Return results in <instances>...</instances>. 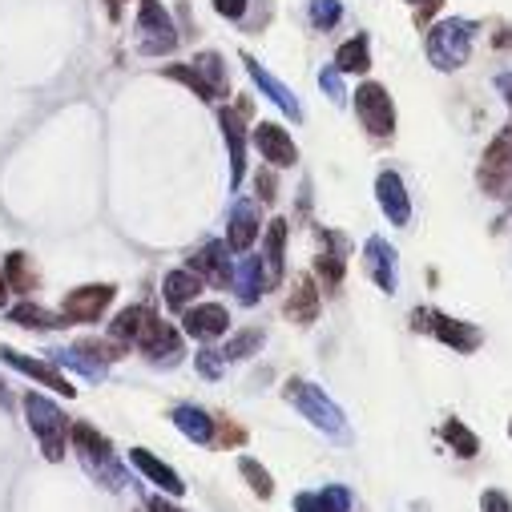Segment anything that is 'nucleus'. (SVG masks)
<instances>
[{
    "label": "nucleus",
    "instance_id": "obj_46",
    "mask_svg": "<svg viewBox=\"0 0 512 512\" xmlns=\"http://www.w3.org/2000/svg\"><path fill=\"white\" fill-rule=\"evenodd\" d=\"M508 432H512V424H508Z\"/></svg>",
    "mask_w": 512,
    "mask_h": 512
},
{
    "label": "nucleus",
    "instance_id": "obj_7",
    "mask_svg": "<svg viewBox=\"0 0 512 512\" xmlns=\"http://www.w3.org/2000/svg\"><path fill=\"white\" fill-rule=\"evenodd\" d=\"M109 359H117V343H97V339L49 351V363L73 367V371H81V375H85V379H93V383H101V379L109 375Z\"/></svg>",
    "mask_w": 512,
    "mask_h": 512
},
{
    "label": "nucleus",
    "instance_id": "obj_36",
    "mask_svg": "<svg viewBox=\"0 0 512 512\" xmlns=\"http://www.w3.org/2000/svg\"><path fill=\"white\" fill-rule=\"evenodd\" d=\"M194 363H198V371H202L206 379H218V375H222V367H226L222 351H202V355H198Z\"/></svg>",
    "mask_w": 512,
    "mask_h": 512
},
{
    "label": "nucleus",
    "instance_id": "obj_15",
    "mask_svg": "<svg viewBox=\"0 0 512 512\" xmlns=\"http://www.w3.org/2000/svg\"><path fill=\"white\" fill-rule=\"evenodd\" d=\"M480 182H484V190H492V194H500V190L512 182V134H500V138L488 146L484 166H480Z\"/></svg>",
    "mask_w": 512,
    "mask_h": 512
},
{
    "label": "nucleus",
    "instance_id": "obj_22",
    "mask_svg": "<svg viewBox=\"0 0 512 512\" xmlns=\"http://www.w3.org/2000/svg\"><path fill=\"white\" fill-rule=\"evenodd\" d=\"M283 242H287V218H275L267 226V242H263V275H267V287H279L283 283Z\"/></svg>",
    "mask_w": 512,
    "mask_h": 512
},
{
    "label": "nucleus",
    "instance_id": "obj_3",
    "mask_svg": "<svg viewBox=\"0 0 512 512\" xmlns=\"http://www.w3.org/2000/svg\"><path fill=\"white\" fill-rule=\"evenodd\" d=\"M319 432H327V436H347V420H343V412H339V404L331 400V396H323V388H315V383H303V379H291L287 383V392H283Z\"/></svg>",
    "mask_w": 512,
    "mask_h": 512
},
{
    "label": "nucleus",
    "instance_id": "obj_10",
    "mask_svg": "<svg viewBox=\"0 0 512 512\" xmlns=\"http://www.w3.org/2000/svg\"><path fill=\"white\" fill-rule=\"evenodd\" d=\"M363 254H367V275L375 279V287H379V291H388V295H396V287H400V259H396V246H388L383 238H367Z\"/></svg>",
    "mask_w": 512,
    "mask_h": 512
},
{
    "label": "nucleus",
    "instance_id": "obj_32",
    "mask_svg": "<svg viewBox=\"0 0 512 512\" xmlns=\"http://www.w3.org/2000/svg\"><path fill=\"white\" fill-rule=\"evenodd\" d=\"M238 468H242V476L250 480V488H254V492H259L263 500H271L275 484H271V472H267V468H263L259 460H250V456H242V460H238Z\"/></svg>",
    "mask_w": 512,
    "mask_h": 512
},
{
    "label": "nucleus",
    "instance_id": "obj_40",
    "mask_svg": "<svg viewBox=\"0 0 512 512\" xmlns=\"http://www.w3.org/2000/svg\"><path fill=\"white\" fill-rule=\"evenodd\" d=\"M150 512H182V508H174V504H166L162 496H154V500H150Z\"/></svg>",
    "mask_w": 512,
    "mask_h": 512
},
{
    "label": "nucleus",
    "instance_id": "obj_6",
    "mask_svg": "<svg viewBox=\"0 0 512 512\" xmlns=\"http://www.w3.org/2000/svg\"><path fill=\"white\" fill-rule=\"evenodd\" d=\"M166 77L190 85L202 101H218V97H226V89H230V81H226V65H222L218 53H198L190 65H170Z\"/></svg>",
    "mask_w": 512,
    "mask_h": 512
},
{
    "label": "nucleus",
    "instance_id": "obj_39",
    "mask_svg": "<svg viewBox=\"0 0 512 512\" xmlns=\"http://www.w3.org/2000/svg\"><path fill=\"white\" fill-rule=\"evenodd\" d=\"M259 186H263V202H271V198H275V178H271V174H263V178H259Z\"/></svg>",
    "mask_w": 512,
    "mask_h": 512
},
{
    "label": "nucleus",
    "instance_id": "obj_14",
    "mask_svg": "<svg viewBox=\"0 0 512 512\" xmlns=\"http://www.w3.org/2000/svg\"><path fill=\"white\" fill-rule=\"evenodd\" d=\"M230 246L226 242H210V246H202L194 259H190V271L202 279V283H214V287H226V283H234V267H230Z\"/></svg>",
    "mask_w": 512,
    "mask_h": 512
},
{
    "label": "nucleus",
    "instance_id": "obj_29",
    "mask_svg": "<svg viewBox=\"0 0 512 512\" xmlns=\"http://www.w3.org/2000/svg\"><path fill=\"white\" fill-rule=\"evenodd\" d=\"M335 69H339V73H367V69H371L367 37H355V41L339 45V53H335Z\"/></svg>",
    "mask_w": 512,
    "mask_h": 512
},
{
    "label": "nucleus",
    "instance_id": "obj_17",
    "mask_svg": "<svg viewBox=\"0 0 512 512\" xmlns=\"http://www.w3.org/2000/svg\"><path fill=\"white\" fill-rule=\"evenodd\" d=\"M242 113H246V105H238V109H222V113H218V121H222V138H226V146H230V186H238V182H242V170H246Z\"/></svg>",
    "mask_w": 512,
    "mask_h": 512
},
{
    "label": "nucleus",
    "instance_id": "obj_24",
    "mask_svg": "<svg viewBox=\"0 0 512 512\" xmlns=\"http://www.w3.org/2000/svg\"><path fill=\"white\" fill-rule=\"evenodd\" d=\"M130 460H134V464H138V468H142V472H146V476H150V480H154L162 492H170V496H182V492H186L182 476H178L170 464H162L158 456H150L146 448H134V452H130Z\"/></svg>",
    "mask_w": 512,
    "mask_h": 512
},
{
    "label": "nucleus",
    "instance_id": "obj_35",
    "mask_svg": "<svg viewBox=\"0 0 512 512\" xmlns=\"http://www.w3.org/2000/svg\"><path fill=\"white\" fill-rule=\"evenodd\" d=\"M319 85L331 93V101H347V89H343V73H339L335 65H327V69L319 73Z\"/></svg>",
    "mask_w": 512,
    "mask_h": 512
},
{
    "label": "nucleus",
    "instance_id": "obj_41",
    "mask_svg": "<svg viewBox=\"0 0 512 512\" xmlns=\"http://www.w3.org/2000/svg\"><path fill=\"white\" fill-rule=\"evenodd\" d=\"M496 85H500V89H504V97H508V105H512V73H504V77H500V81H496Z\"/></svg>",
    "mask_w": 512,
    "mask_h": 512
},
{
    "label": "nucleus",
    "instance_id": "obj_5",
    "mask_svg": "<svg viewBox=\"0 0 512 512\" xmlns=\"http://www.w3.org/2000/svg\"><path fill=\"white\" fill-rule=\"evenodd\" d=\"M134 45L146 57H162L178 49V29L170 21V13L162 9V0H142L138 21H134Z\"/></svg>",
    "mask_w": 512,
    "mask_h": 512
},
{
    "label": "nucleus",
    "instance_id": "obj_38",
    "mask_svg": "<svg viewBox=\"0 0 512 512\" xmlns=\"http://www.w3.org/2000/svg\"><path fill=\"white\" fill-rule=\"evenodd\" d=\"M480 508H484V512H512V504H508V496H504V492H484Z\"/></svg>",
    "mask_w": 512,
    "mask_h": 512
},
{
    "label": "nucleus",
    "instance_id": "obj_12",
    "mask_svg": "<svg viewBox=\"0 0 512 512\" xmlns=\"http://www.w3.org/2000/svg\"><path fill=\"white\" fill-rule=\"evenodd\" d=\"M375 194H379V210L388 214L392 226H408L412 222V202H408V190H404L396 170H383L375 178Z\"/></svg>",
    "mask_w": 512,
    "mask_h": 512
},
{
    "label": "nucleus",
    "instance_id": "obj_23",
    "mask_svg": "<svg viewBox=\"0 0 512 512\" xmlns=\"http://www.w3.org/2000/svg\"><path fill=\"white\" fill-rule=\"evenodd\" d=\"M263 287H267V275H263V259H246L234 267V291H238V299L250 307V303H259L263 299Z\"/></svg>",
    "mask_w": 512,
    "mask_h": 512
},
{
    "label": "nucleus",
    "instance_id": "obj_26",
    "mask_svg": "<svg viewBox=\"0 0 512 512\" xmlns=\"http://www.w3.org/2000/svg\"><path fill=\"white\" fill-rule=\"evenodd\" d=\"M174 424H178V432L190 436L194 444H210V440H214V420H210L202 408H194V404H178V408H174Z\"/></svg>",
    "mask_w": 512,
    "mask_h": 512
},
{
    "label": "nucleus",
    "instance_id": "obj_34",
    "mask_svg": "<svg viewBox=\"0 0 512 512\" xmlns=\"http://www.w3.org/2000/svg\"><path fill=\"white\" fill-rule=\"evenodd\" d=\"M254 347H263V331H242V335H234V339L222 347V359H242V355L254 351Z\"/></svg>",
    "mask_w": 512,
    "mask_h": 512
},
{
    "label": "nucleus",
    "instance_id": "obj_20",
    "mask_svg": "<svg viewBox=\"0 0 512 512\" xmlns=\"http://www.w3.org/2000/svg\"><path fill=\"white\" fill-rule=\"evenodd\" d=\"M428 319L432 323H424V327H432L440 343H448L456 351H476L480 347V331L472 323H460V319H448V315H436V311H428Z\"/></svg>",
    "mask_w": 512,
    "mask_h": 512
},
{
    "label": "nucleus",
    "instance_id": "obj_8",
    "mask_svg": "<svg viewBox=\"0 0 512 512\" xmlns=\"http://www.w3.org/2000/svg\"><path fill=\"white\" fill-rule=\"evenodd\" d=\"M355 113H359L363 130H367L371 138H392V130H396V109H392V97H388V89H383V85H375V81L359 85V89H355Z\"/></svg>",
    "mask_w": 512,
    "mask_h": 512
},
{
    "label": "nucleus",
    "instance_id": "obj_25",
    "mask_svg": "<svg viewBox=\"0 0 512 512\" xmlns=\"http://www.w3.org/2000/svg\"><path fill=\"white\" fill-rule=\"evenodd\" d=\"M162 291H166V303L174 307V311H186L198 295H202V279L186 267V271H170L166 275V283H162Z\"/></svg>",
    "mask_w": 512,
    "mask_h": 512
},
{
    "label": "nucleus",
    "instance_id": "obj_42",
    "mask_svg": "<svg viewBox=\"0 0 512 512\" xmlns=\"http://www.w3.org/2000/svg\"><path fill=\"white\" fill-rule=\"evenodd\" d=\"M412 5H424V13H436V9H440V0H412Z\"/></svg>",
    "mask_w": 512,
    "mask_h": 512
},
{
    "label": "nucleus",
    "instance_id": "obj_44",
    "mask_svg": "<svg viewBox=\"0 0 512 512\" xmlns=\"http://www.w3.org/2000/svg\"><path fill=\"white\" fill-rule=\"evenodd\" d=\"M5 299H9V283H5V275H0V307H5Z\"/></svg>",
    "mask_w": 512,
    "mask_h": 512
},
{
    "label": "nucleus",
    "instance_id": "obj_27",
    "mask_svg": "<svg viewBox=\"0 0 512 512\" xmlns=\"http://www.w3.org/2000/svg\"><path fill=\"white\" fill-rule=\"evenodd\" d=\"M287 315L295 323H315V315H319V291H315V283L307 275L295 279V291L287 299Z\"/></svg>",
    "mask_w": 512,
    "mask_h": 512
},
{
    "label": "nucleus",
    "instance_id": "obj_30",
    "mask_svg": "<svg viewBox=\"0 0 512 512\" xmlns=\"http://www.w3.org/2000/svg\"><path fill=\"white\" fill-rule=\"evenodd\" d=\"M5 283L13 291H25V295L37 291V271H29V254H9L5 259Z\"/></svg>",
    "mask_w": 512,
    "mask_h": 512
},
{
    "label": "nucleus",
    "instance_id": "obj_18",
    "mask_svg": "<svg viewBox=\"0 0 512 512\" xmlns=\"http://www.w3.org/2000/svg\"><path fill=\"white\" fill-rule=\"evenodd\" d=\"M182 327H186V335H194V339H218V335H226V327H230V311H226L222 303H202V307H190V311L182 315Z\"/></svg>",
    "mask_w": 512,
    "mask_h": 512
},
{
    "label": "nucleus",
    "instance_id": "obj_9",
    "mask_svg": "<svg viewBox=\"0 0 512 512\" xmlns=\"http://www.w3.org/2000/svg\"><path fill=\"white\" fill-rule=\"evenodd\" d=\"M113 287L109 283H97V287H77V291H69L65 295V303H61V315H65V323H93V319H101L105 315V307L113 303Z\"/></svg>",
    "mask_w": 512,
    "mask_h": 512
},
{
    "label": "nucleus",
    "instance_id": "obj_11",
    "mask_svg": "<svg viewBox=\"0 0 512 512\" xmlns=\"http://www.w3.org/2000/svg\"><path fill=\"white\" fill-rule=\"evenodd\" d=\"M254 146H259L263 162H271L275 170H287V166H295V162H299V150H295L291 134H287V130H279L275 121H259V130H254Z\"/></svg>",
    "mask_w": 512,
    "mask_h": 512
},
{
    "label": "nucleus",
    "instance_id": "obj_31",
    "mask_svg": "<svg viewBox=\"0 0 512 512\" xmlns=\"http://www.w3.org/2000/svg\"><path fill=\"white\" fill-rule=\"evenodd\" d=\"M444 440H448V444L456 448V456H464V460H472V456L480 452L476 436H472V432H468L460 420H448V424H444Z\"/></svg>",
    "mask_w": 512,
    "mask_h": 512
},
{
    "label": "nucleus",
    "instance_id": "obj_33",
    "mask_svg": "<svg viewBox=\"0 0 512 512\" xmlns=\"http://www.w3.org/2000/svg\"><path fill=\"white\" fill-rule=\"evenodd\" d=\"M343 21V5H339V0H311V25L315 29H335Z\"/></svg>",
    "mask_w": 512,
    "mask_h": 512
},
{
    "label": "nucleus",
    "instance_id": "obj_28",
    "mask_svg": "<svg viewBox=\"0 0 512 512\" xmlns=\"http://www.w3.org/2000/svg\"><path fill=\"white\" fill-rule=\"evenodd\" d=\"M9 319H13L17 327H29V331H57V327H69L65 315H53V311H45V307H37V303H21V307H13Z\"/></svg>",
    "mask_w": 512,
    "mask_h": 512
},
{
    "label": "nucleus",
    "instance_id": "obj_13",
    "mask_svg": "<svg viewBox=\"0 0 512 512\" xmlns=\"http://www.w3.org/2000/svg\"><path fill=\"white\" fill-rule=\"evenodd\" d=\"M242 65H246L250 81L259 85V89H263V93H267V97H271V101H275V105H279V109H283L291 121H303V105H299V97H295V93H291V89H287V85H283L275 73H267L259 61L250 57V53H242Z\"/></svg>",
    "mask_w": 512,
    "mask_h": 512
},
{
    "label": "nucleus",
    "instance_id": "obj_45",
    "mask_svg": "<svg viewBox=\"0 0 512 512\" xmlns=\"http://www.w3.org/2000/svg\"><path fill=\"white\" fill-rule=\"evenodd\" d=\"M0 404H9V392H5V383H0Z\"/></svg>",
    "mask_w": 512,
    "mask_h": 512
},
{
    "label": "nucleus",
    "instance_id": "obj_1",
    "mask_svg": "<svg viewBox=\"0 0 512 512\" xmlns=\"http://www.w3.org/2000/svg\"><path fill=\"white\" fill-rule=\"evenodd\" d=\"M73 452L81 456V468L97 480V484H105V488H125L130 484V476H125V464L113 456V448H109V440L105 436H97L89 424H73Z\"/></svg>",
    "mask_w": 512,
    "mask_h": 512
},
{
    "label": "nucleus",
    "instance_id": "obj_21",
    "mask_svg": "<svg viewBox=\"0 0 512 512\" xmlns=\"http://www.w3.org/2000/svg\"><path fill=\"white\" fill-rule=\"evenodd\" d=\"M295 512H351V492L343 484H327L319 492H299Z\"/></svg>",
    "mask_w": 512,
    "mask_h": 512
},
{
    "label": "nucleus",
    "instance_id": "obj_2",
    "mask_svg": "<svg viewBox=\"0 0 512 512\" xmlns=\"http://www.w3.org/2000/svg\"><path fill=\"white\" fill-rule=\"evenodd\" d=\"M472 41H476V25L472 21H464V17L440 21L428 33V61L436 69H460L472 57Z\"/></svg>",
    "mask_w": 512,
    "mask_h": 512
},
{
    "label": "nucleus",
    "instance_id": "obj_19",
    "mask_svg": "<svg viewBox=\"0 0 512 512\" xmlns=\"http://www.w3.org/2000/svg\"><path fill=\"white\" fill-rule=\"evenodd\" d=\"M0 359H5L9 367H17L21 375H33V379H41L45 388H53V392H61L65 400L73 396V388L65 383V375L53 367V363H41V359H29V355H21V351H13V347H0Z\"/></svg>",
    "mask_w": 512,
    "mask_h": 512
},
{
    "label": "nucleus",
    "instance_id": "obj_37",
    "mask_svg": "<svg viewBox=\"0 0 512 512\" xmlns=\"http://www.w3.org/2000/svg\"><path fill=\"white\" fill-rule=\"evenodd\" d=\"M214 9H218L226 21H242V13H246V0H214Z\"/></svg>",
    "mask_w": 512,
    "mask_h": 512
},
{
    "label": "nucleus",
    "instance_id": "obj_16",
    "mask_svg": "<svg viewBox=\"0 0 512 512\" xmlns=\"http://www.w3.org/2000/svg\"><path fill=\"white\" fill-rule=\"evenodd\" d=\"M254 242H259V206L250 198H238L234 210H230V230H226V246L246 254Z\"/></svg>",
    "mask_w": 512,
    "mask_h": 512
},
{
    "label": "nucleus",
    "instance_id": "obj_43",
    "mask_svg": "<svg viewBox=\"0 0 512 512\" xmlns=\"http://www.w3.org/2000/svg\"><path fill=\"white\" fill-rule=\"evenodd\" d=\"M109 5V17H121V0H105Z\"/></svg>",
    "mask_w": 512,
    "mask_h": 512
},
{
    "label": "nucleus",
    "instance_id": "obj_4",
    "mask_svg": "<svg viewBox=\"0 0 512 512\" xmlns=\"http://www.w3.org/2000/svg\"><path fill=\"white\" fill-rule=\"evenodd\" d=\"M25 416H29V428H33V436H37L45 460H61V456H65V436H69L65 412H61L53 400L29 392V396H25Z\"/></svg>",
    "mask_w": 512,
    "mask_h": 512
}]
</instances>
